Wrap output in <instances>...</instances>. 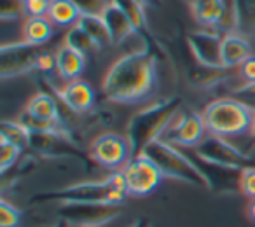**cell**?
I'll return each mask as SVG.
<instances>
[{
	"label": "cell",
	"mask_w": 255,
	"mask_h": 227,
	"mask_svg": "<svg viewBox=\"0 0 255 227\" xmlns=\"http://www.w3.org/2000/svg\"><path fill=\"white\" fill-rule=\"evenodd\" d=\"M47 18L56 26H74L77 25L81 12L72 0H51Z\"/></svg>",
	"instance_id": "22"
},
{
	"label": "cell",
	"mask_w": 255,
	"mask_h": 227,
	"mask_svg": "<svg viewBox=\"0 0 255 227\" xmlns=\"http://www.w3.org/2000/svg\"><path fill=\"white\" fill-rule=\"evenodd\" d=\"M187 156L194 161V164L199 168V171L205 175L210 191H213V192L240 191L241 170H234V168H227V166H220V164H215V163H210V161H205L199 156H196L194 152L187 154Z\"/></svg>",
	"instance_id": "13"
},
{
	"label": "cell",
	"mask_w": 255,
	"mask_h": 227,
	"mask_svg": "<svg viewBox=\"0 0 255 227\" xmlns=\"http://www.w3.org/2000/svg\"><path fill=\"white\" fill-rule=\"evenodd\" d=\"M26 112L30 115L42 121H51V122H61L60 117V109H58L56 100L47 93H37L26 103Z\"/></svg>",
	"instance_id": "19"
},
{
	"label": "cell",
	"mask_w": 255,
	"mask_h": 227,
	"mask_svg": "<svg viewBox=\"0 0 255 227\" xmlns=\"http://www.w3.org/2000/svg\"><path fill=\"white\" fill-rule=\"evenodd\" d=\"M240 192L247 198H255V166H247L240 173Z\"/></svg>",
	"instance_id": "31"
},
{
	"label": "cell",
	"mask_w": 255,
	"mask_h": 227,
	"mask_svg": "<svg viewBox=\"0 0 255 227\" xmlns=\"http://www.w3.org/2000/svg\"><path fill=\"white\" fill-rule=\"evenodd\" d=\"M250 107H252V109H255V98H254V100H252V103H250Z\"/></svg>",
	"instance_id": "42"
},
{
	"label": "cell",
	"mask_w": 255,
	"mask_h": 227,
	"mask_svg": "<svg viewBox=\"0 0 255 227\" xmlns=\"http://www.w3.org/2000/svg\"><path fill=\"white\" fill-rule=\"evenodd\" d=\"M121 215V205H102V203H68L61 205L58 217L65 219L70 226L102 227Z\"/></svg>",
	"instance_id": "7"
},
{
	"label": "cell",
	"mask_w": 255,
	"mask_h": 227,
	"mask_svg": "<svg viewBox=\"0 0 255 227\" xmlns=\"http://www.w3.org/2000/svg\"><path fill=\"white\" fill-rule=\"evenodd\" d=\"M129 227H152V224H150V220L145 219V217H140V219L133 220V224Z\"/></svg>",
	"instance_id": "37"
},
{
	"label": "cell",
	"mask_w": 255,
	"mask_h": 227,
	"mask_svg": "<svg viewBox=\"0 0 255 227\" xmlns=\"http://www.w3.org/2000/svg\"><path fill=\"white\" fill-rule=\"evenodd\" d=\"M121 173H123L128 196H135V198L149 196L150 192L159 187L161 180L164 178L159 168L143 154L133 156L128 161L126 166L121 170Z\"/></svg>",
	"instance_id": "6"
},
{
	"label": "cell",
	"mask_w": 255,
	"mask_h": 227,
	"mask_svg": "<svg viewBox=\"0 0 255 227\" xmlns=\"http://www.w3.org/2000/svg\"><path fill=\"white\" fill-rule=\"evenodd\" d=\"M53 26L47 16L28 18L23 25V40L33 46H42L53 37Z\"/></svg>",
	"instance_id": "21"
},
{
	"label": "cell",
	"mask_w": 255,
	"mask_h": 227,
	"mask_svg": "<svg viewBox=\"0 0 255 227\" xmlns=\"http://www.w3.org/2000/svg\"><path fill=\"white\" fill-rule=\"evenodd\" d=\"M53 227H72V226H70V224H68V222H67V220H65V219H60V220H58L56 224H54Z\"/></svg>",
	"instance_id": "39"
},
{
	"label": "cell",
	"mask_w": 255,
	"mask_h": 227,
	"mask_svg": "<svg viewBox=\"0 0 255 227\" xmlns=\"http://www.w3.org/2000/svg\"><path fill=\"white\" fill-rule=\"evenodd\" d=\"M65 44H68V46L79 49L81 53H84L86 56H88L89 53H98L100 51V47L95 44V40H93L79 25L70 26L67 37H65Z\"/></svg>",
	"instance_id": "26"
},
{
	"label": "cell",
	"mask_w": 255,
	"mask_h": 227,
	"mask_svg": "<svg viewBox=\"0 0 255 227\" xmlns=\"http://www.w3.org/2000/svg\"><path fill=\"white\" fill-rule=\"evenodd\" d=\"M142 154L149 157L159 168L164 178H173V180H180L189 185H194V187L208 189L210 191L205 175L199 171L194 161L185 152H182L175 145H171V143L159 138L150 143V145H147Z\"/></svg>",
	"instance_id": "5"
},
{
	"label": "cell",
	"mask_w": 255,
	"mask_h": 227,
	"mask_svg": "<svg viewBox=\"0 0 255 227\" xmlns=\"http://www.w3.org/2000/svg\"><path fill=\"white\" fill-rule=\"evenodd\" d=\"M25 14L23 0H0V18L4 21H12Z\"/></svg>",
	"instance_id": "27"
},
{
	"label": "cell",
	"mask_w": 255,
	"mask_h": 227,
	"mask_svg": "<svg viewBox=\"0 0 255 227\" xmlns=\"http://www.w3.org/2000/svg\"><path fill=\"white\" fill-rule=\"evenodd\" d=\"M56 95L61 100V103L75 114L88 112L95 105V91H93L91 84H88L86 81H81V79L70 81Z\"/></svg>",
	"instance_id": "14"
},
{
	"label": "cell",
	"mask_w": 255,
	"mask_h": 227,
	"mask_svg": "<svg viewBox=\"0 0 255 227\" xmlns=\"http://www.w3.org/2000/svg\"><path fill=\"white\" fill-rule=\"evenodd\" d=\"M112 4H116L117 7L128 16V19L131 21L133 28H135L136 35L145 42V49L152 51V46L156 42H154L152 35H150V32H149V26H147V18H145V12H143V5L138 4L136 0H112Z\"/></svg>",
	"instance_id": "17"
},
{
	"label": "cell",
	"mask_w": 255,
	"mask_h": 227,
	"mask_svg": "<svg viewBox=\"0 0 255 227\" xmlns=\"http://www.w3.org/2000/svg\"><path fill=\"white\" fill-rule=\"evenodd\" d=\"M23 2H25V16L28 18L47 16L51 0H23Z\"/></svg>",
	"instance_id": "33"
},
{
	"label": "cell",
	"mask_w": 255,
	"mask_h": 227,
	"mask_svg": "<svg viewBox=\"0 0 255 227\" xmlns=\"http://www.w3.org/2000/svg\"><path fill=\"white\" fill-rule=\"evenodd\" d=\"M40 53H42L40 46H33L25 40L4 44L0 49V77H18L35 70L37 58Z\"/></svg>",
	"instance_id": "10"
},
{
	"label": "cell",
	"mask_w": 255,
	"mask_h": 227,
	"mask_svg": "<svg viewBox=\"0 0 255 227\" xmlns=\"http://www.w3.org/2000/svg\"><path fill=\"white\" fill-rule=\"evenodd\" d=\"M250 135L254 136V140H255V109H254V121H252V131H250Z\"/></svg>",
	"instance_id": "40"
},
{
	"label": "cell",
	"mask_w": 255,
	"mask_h": 227,
	"mask_svg": "<svg viewBox=\"0 0 255 227\" xmlns=\"http://www.w3.org/2000/svg\"><path fill=\"white\" fill-rule=\"evenodd\" d=\"M21 149L9 142H0V171L5 173L11 166H14V163L18 161Z\"/></svg>",
	"instance_id": "29"
},
{
	"label": "cell",
	"mask_w": 255,
	"mask_h": 227,
	"mask_svg": "<svg viewBox=\"0 0 255 227\" xmlns=\"http://www.w3.org/2000/svg\"><path fill=\"white\" fill-rule=\"evenodd\" d=\"M21 220V212L5 199L0 201V227H18Z\"/></svg>",
	"instance_id": "30"
},
{
	"label": "cell",
	"mask_w": 255,
	"mask_h": 227,
	"mask_svg": "<svg viewBox=\"0 0 255 227\" xmlns=\"http://www.w3.org/2000/svg\"><path fill=\"white\" fill-rule=\"evenodd\" d=\"M128 196L124 187L123 173L114 171L103 180L96 182H81L63 187L60 191H51L37 194L30 199V205H40V203H102V205H123Z\"/></svg>",
	"instance_id": "3"
},
{
	"label": "cell",
	"mask_w": 255,
	"mask_h": 227,
	"mask_svg": "<svg viewBox=\"0 0 255 227\" xmlns=\"http://www.w3.org/2000/svg\"><path fill=\"white\" fill-rule=\"evenodd\" d=\"M30 133L28 128L21 124L19 121H2L0 126V142H9L12 145L19 147L21 150L30 147Z\"/></svg>",
	"instance_id": "24"
},
{
	"label": "cell",
	"mask_w": 255,
	"mask_h": 227,
	"mask_svg": "<svg viewBox=\"0 0 255 227\" xmlns=\"http://www.w3.org/2000/svg\"><path fill=\"white\" fill-rule=\"evenodd\" d=\"M77 25L81 26L93 40H95V44L100 47V51L112 46V39H110L109 28H107L102 16H81Z\"/></svg>",
	"instance_id": "23"
},
{
	"label": "cell",
	"mask_w": 255,
	"mask_h": 227,
	"mask_svg": "<svg viewBox=\"0 0 255 227\" xmlns=\"http://www.w3.org/2000/svg\"><path fill=\"white\" fill-rule=\"evenodd\" d=\"M241 28H255V0H238Z\"/></svg>",
	"instance_id": "32"
},
{
	"label": "cell",
	"mask_w": 255,
	"mask_h": 227,
	"mask_svg": "<svg viewBox=\"0 0 255 227\" xmlns=\"http://www.w3.org/2000/svg\"><path fill=\"white\" fill-rule=\"evenodd\" d=\"M86 67V54L75 47L63 44L56 51V70L65 81H77Z\"/></svg>",
	"instance_id": "16"
},
{
	"label": "cell",
	"mask_w": 255,
	"mask_h": 227,
	"mask_svg": "<svg viewBox=\"0 0 255 227\" xmlns=\"http://www.w3.org/2000/svg\"><path fill=\"white\" fill-rule=\"evenodd\" d=\"M240 77L247 82V86L255 84V54H252L247 61H243V63H241Z\"/></svg>",
	"instance_id": "35"
},
{
	"label": "cell",
	"mask_w": 255,
	"mask_h": 227,
	"mask_svg": "<svg viewBox=\"0 0 255 227\" xmlns=\"http://www.w3.org/2000/svg\"><path fill=\"white\" fill-rule=\"evenodd\" d=\"M157 86L156 54L149 49L121 56L103 79V95L114 103H140L150 98Z\"/></svg>",
	"instance_id": "1"
},
{
	"label": "cell",
	"mask_w": 255,
	"mask_h": 227,
	"mask_svg": "<svg viewBox=\"0 0 255 227\" xmlns=\"http://www.w3.org/2000/svg\"><path fill=\"white\" fill-rule=\"evenodd\" d=\"M182 109V100L173 96L156 102L133 114L126 126V138L133 156H140L147 145L164 135Z\"/></svg>",
	"instance_id": "2"
},
{
	"label": "cell",
	"mask_w": 255,
	"mask_h": 227,
	"mask_svg": "<svg viewBox=\"0 0 255 227\" xmlns=\"http://www.w3.org/2000/svg\"><path fill=\"white\" fill-rule=\"evenodd\" d=\"M250 56H252V47L243 35H240L238 32L222 35L220 58H222L224 68L241 67V63L247 61Z\"/></svg>",
	"instance_id": "15"
},
{
	"label": "cell",
	"mask_w": 255,
	"mask_h": 227,
	"mask_svg": "<svg viewBox=\"0 0 255 227\" xmlns=\"http://www.w3.org/2000/svg\"><path fill=\"white\" fill-rule=\"evenodd\" d=\"M208 131L203 121V115L198 112H184L178 121L171 122L170 128L164 131L161 140L171 143L175 147L194 149L205 140V133Z\"/></svg>",
	"instance_id": "11"
},
{
	"label": "cell",
	"mask_w": 255,
	"mask_h": 227,
	"mask_svg": "<svg viewBox=\"0 0 255 227\" xmlns=\"http://www.w3.org/2000/svg\"><path fill=\"white\" fill-rule=\"evenodd\" d=\"M238 93H240V95H245V96H248V98L254 100V98H255V84H252V86H243V88L238 89Z\"/></svg>",
	"instance_id": "36"
},
{
	"label": "cell",
	"mask_w": 255,
	"mask_h": 227,
	"mask_svg": "<svg viewBox=\"0 0 255 227\" xmlns=\"http://www.w3.org/2000/svg\"><path fill=\"white\" fill-rule=\"evenodd\" d=\"M241 28V16L240 7H238V0H224V9L220 21L217 25V32L219 33H234Z\"/></svg>",
	"instance_id": "25"
},
{
	"label": "cell",
	"mask_w": 255,
	"mask_h": 227,
	"mask_svg": "<svg viewBox=\"0 0 255 227\" xmlns=\"http://www.w3.org/2000/svg\"><path fill=\"white\" fill-rule=\"evenodd\" d=\"M194 154L205 161L220 164V166L234 168V170H243L247 166H254L252 156L245 154L243 150L234 147L226 138L217 135L205 136V140L194 147Z\"/></svg>",
	"instance_id": "9"
},
{
	"label": "cell",
	"mask_w": 255,
	"mask_h": 227,
	"mask_svg": "<svg viewBox=\"0 0 255 227\" xmlns=\"http://www.w3.org/2000/svg\"><path fill=\"white\" fill-rule=\"evenodd\" d=\"M89 156L100 166L109 168L112 171H121L133 157V154L128 138L117 133H103L91 142Z\"/></svg>",
	"instance_id": "8"
},
{
	"label": "cell",
	"mask_w": 255,
	"mask_h": 227,
	"mask_svg": "<svg viewBox=\"0 0 255 227\" xmlns=\"http://www.w3.org/2000/svg\"><path fill=\"white\" fill-rule=\"evenodd\" d=\"M201 115L210 135L231 138V136H241L252 131L254 109L240 100H215L205 107Z\"/></svg>",
	"instance_id": "4"
},
{
	"label": "cell",
	"mask_w": 255,
	"mask_h": 227,
	"mask_svg": "<svg viewBox=\"0 0 255 227\" xmlns=\"http://www.w3.org/2000/svg\"><path fill=\"white\" fill-rule=\"evenodd\" d=\"M102 18H103V21H105L107 28H109L110 39H112V46H117V44L124 42L129 35L136 33L131 25V21L128 19V16L124 14L116 4H112V0H110L109 7L103 11Z\"/></svg>",
	"instance_id": "18"
},
{
	"label": "cell",
	"mask_w": 255,
	"mask_h": 227,
	"mask_svg": "<svg viewBox=\"0 0 255 227\" xmlns=\"http://www.w3.org/2000/svg\"><path fill=\"white\" fill-rule=\"evenodd\" d=\"M77 5L81 16H102L110 5V0H72Z\"/></svg>",
	"instance_id": "28"
},
{
	"label": "cell",
	"mask_w": 255,
	"mask_h": 227,
	"mask_svg": "<svg viewBox=\"0 0 255 227\" xmlns=\"http://www.w3.org/2000/svg\"><path fill=\"white\" fill-rule=\"evenodd\" d=\"M56 68V54H51L47 51H42L37 58L35 63V70L40 72V74H49Z\"/></svg>",
	"instance_id": "34"
},
{
	"label": "cell",
	"mask_w": 255,
	"mask_h": 227,
	"mask_svg": "<svg viewBox=\"0 0 255 227\" xmlns=\"http://www.w3.org/2000/svg\"><path fill=\"white\" fill-rule=\"evenodd\" d=\"M136 2H138V4H142V5H143V7H145V5H147V4H149L150 0H136Z\"/></svg>",
	"instance_id": "41"
},
{
	"label": "cell",
	"mask_w": 255,
	"mask_h": 227,
	"mask_svg": "<svg viewBox=\"0 0 255 227\" xmlns=\"http://www.w3.org/2000/svg\"><path fill=\"white\" fill-rule=\"evenodd\" d=\"M224 0H191V12L203 26L217 28L222 16Z\"/></svg>",
	"instance_id": "20"
},
{
	"label": "cell",
	"mask_w": 255,
	"mask_h": 227,
	"mask_svg": "<svg viewBox=\"0 0 255 227\" xmlns=\"http://www.w3.org/2000/svg\"><path fill=\"white\" fill-rule=\"evenodd\" d=\"M185 40L192 56L201 67L224 68L220 58L222 35L219 32H189Z\"/></svg>",
	"instance_id": "12"
},
{
	"label": "cell",
	"mask_w": 255,
	"mask_h": 227,
	"mask_svg": "<svg viewBox=\"0 0 255 227\" xmlns=\"http://www.w3.org/2000/svg\"><path fill=\"white\" fill-rule=\"evenodd\" d=\"M248 215H250V219L255 222V198L250 201V205H248Z\"/></svg>",
	"instance_id": "38"
}]
</instances>
